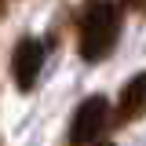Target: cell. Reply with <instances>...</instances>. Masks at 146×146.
<instances>
[{
  "label": "cell",
  "instance_id": "obj_4",
  "mask_svg": "<svg viewBox=\"0 0 146 146\" xmlns=\"http://www.w3.org/2000/svg\"><path fill=\"white\" fill-rule=\"evenodd\" d=\"M146 113V73H135L121 88V99H117V121L121 124H131Z\"/></svg>",
  "mask_w": 146,
  "mask_h": 146
},
{
  "label": "cell",
  "instance_id": "obj_2",
  "mask_svg": "<svg viewBox=\"0 0 146 146\" xmlns=\"http://www.w3.org/2000/svg\"><path fill=\"white\" fill-rule=\"evenodd\" d=\"M110 124V106L102 95H91V99H84L80 106H77V113H73L70 121V146H88L95 143L102 131H106Z\"/></svg>",
  "mask_w": 146,
  "mask_h": 146
},
{
  "label": "cell",
  "instance_id": "obj_1",
  "mask_svg": "<svg viewBox=\"0 0 146 146\" xmlns=\"http://www.w3.org/2000/svg\"><path fill=\"white\" fill-rule=\"evenodd\" d=\"M117 33H121V7L113 0H88L80 11V26H77L80 55L88 62L106 58L117 48Z\"/></svg>",
  "mask_w": 146,
  "mask_h": 146
},
{
  "label": "cell",
  "instance_id": "obj_3",
  "mask_svg": "<svg viewBox=\"0 0 146 146\" xmlns=\"http://www.w3.org/2000/svg\"><path fill=\"white\" fill-rule=\"evenodd\" d=\"M40 66H44V48L36 36H22L11 51V73H15V84L22 91H29L40 77Z\"/></svg>",
  "mask_w": 146,
  "mask_h": 146
}]
</instances>
